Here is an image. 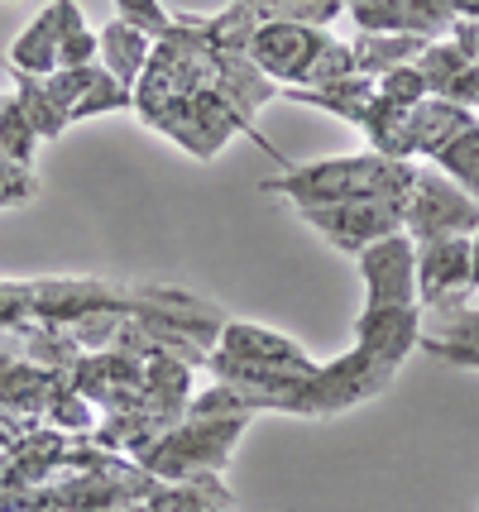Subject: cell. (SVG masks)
<instances>
[{
  "instance_id": "cell-1",
  "label": "cell",
  "mask_w": 479,
  "mask_h": 512,
  "mask_svg": "<svg viewBox=\"0 0 479 512\" xmlns=\"http://www.w3.org/2000/svg\"><path fill=\"white\" fill-rule=\"evenodd\" d=\"M417 168L384 154H355V158H326L307 168H288L264 182L269 197H288L302 206H331V201H408Z\"/></svg>"
},
{
  "instance_id": "cell-2",
  "label": "cell",
  "mask_w": 479,
  "mask_h": 512,
  "mask_svg": "<svg viewBox=\"0 0 479 512\" xmlns=\"http://www.w3.org/2000/svg\"><path fill=\"white\" fill-rule=\"evenodd\" d=\"M250 63L278 82V87H331L355 77V53L350 44H336L326 29L312 24H288V20H259L250 39Z\"/></svg>"
},
{
  "instance_id": "cell-3",
  "label": "cell",
  "mask_w": 479,
  "mask_h": 512,
  "mask_svg": "<svg viewBox=\"0 0 479 512\" xmlns=\"http://www.w3.org/2000/svg\"><path fill=\"white\" fill-rule=\"evenodd\" d=\"M245 422L250 417H187L139 465H144V474H154L159 484H187L197 474H221L235 441H240V431H245Z\"/></svg>"
},
{
  "instance_id": "cell-4",
  "label": "cell",
  "mask_w": 479,
  "mask_h": 512,
  "mask_svg": "<svg viewBox=\"0 0 479 512\" xmlns=\"http://www.w3.org/2000/svg\"><path fill=\"white\" fill-rule=\"evenodd\" d=\"M403 235L412 245H432V240H451V235H479V197L441 178L432 168H417L412 192L403 201Z\"/></svg>"
},
{
  "instance_id": "cell-5",
  "label": "cell",
  "mask_w": 479,
  "mask_h": 512,
  "mask_svg": "<svg viewBox=\"0 0 479 512\" xmlns=\"http://www.w3.org/2000/svg\"><path fill=\"white\" fill-rule=\"evenodd\" d=\"M388 379H393V369L379 364L374 355H365V350L355 345L350 355L331 359V364H321L317 374H312V383H307V417H331V412H345V407H355V402L384 393Z\"/></svg>"
},
{
  "instance_id": "cell-6",
  "label": "cell",
  "mask_w": 479,
  "mask_h": 512,
  "mask_svg": "<svg viewBox=\"0 0 479 512\" xmlns=\"http://www.w3.org/2000/svg\"><path fill=\"white\" fill-rule=\"evenodd\" d=\"M302 221L317 225L336 249L360 254L374 240L403 230V206L398 201H331V206H302Z\"/></svg>"
},
{
  "instance_id": "cell-7",
  "label": "cell",
  "mask_w": 479,
  "mask_h": 512,
  "mask_svg": "<svg viewBox=\"0 0 479 512\" xmlns=\"http://www.w3.org/2000/svg\"><path fill=\"white\" fill-rule=\"evenodd\" d=\"M360 278H365V307H412L417 302V245L408 235H384L360 249Z\"/></svg>"
},
{
  "instance_id": "cell-8",
  "label": "cell",
  "mask_w": 479,
  "mask_h": 512,
  "mask_svg": "<svg viewBox=\"0 0 479 512\" xmlns=\"http://www.w3.org/2000/svg\"><path fill=\"white\" fill-rule=\"evenodd\" d=\"M475 292V240L451 235L417 245V307L432 312L441 302H456Z\"/></svg>"
},
{
  "instance_id": "cell-9",
  "label": "cell",
  "mask_w": 479,
  "mask_h": 512,
  "mask_svg": "<svg viewBox=\"0 0 479 512\" xmlns=\"http://www.w3.org/2000/svg\"><path fill=\"white\" fill-rule=\"evenodd\" d=\"M77 29H87L82 24V10H77V0H53L39 10V20L24 29L15 48H10V67L20 72V77H53L58 72V48L68 34Z\"/></svg>"
},
{
  "instance_id": "cell-10",
  "label": "cell",
  "mask_w": 479,
  "mask_h": 512,
  "mask_svg": "<svg viewBox=\"0 0 479 512\" xmlns=\"http://www.w3.org/2000/svg\"><path fill=\"white\" fill-rule=\"evenodd\" d=\"M427 355L446 359V364H465L479 369V307H470V297L441 302L432 312H422V340Z\"/></svg>"
},
{
  "instance_id": "cell-11",
  "label": "cell",
  "mask_w": 479,
  "mask_h": 512,
  "mask_svg": "<svg viewBox=\"0 0 479 512\" xmlns=\"http://www.w3.org/2000/svg\"><path fill=\"white\" fill-rule=\"evenodd\" d=\"M355 340H360L365 355L398 369L403 355L417 350V340H422V307L417 302L412 307H365L355 321Z\"/></svg>"
},
{
  "instance_id": "cell-12",
  "label": "cell",
  "mask_w": 479,
  "mask_h": 512,
  "mask_svg": "<svg viewBox=\"0 0 479 512\" xmlns=\"http://www.w3.org/2000/svg\"><path fill=\"white\" fill-rule=\"evenodd\" d=\"M101 67L111 72L120 87L135 91V82L144 77V67H149V58H154V39L149 34H139L135 24L125 20H111L106 29H101Z\"/></svg>"
},
{
  "instance_id": "cell-13",
  "label": "cell",
  "mask_w": 479,
  "mask_h": 512,
  "mask_svg": "<svg viewBox=\"0 0 479 512\" xmlns=\"http://www.w3.org/2000/svg\"><path fill=\"white\" fill-rule=\"evenodd\" d=\"M350 53H355L360 77L379 82V77H388V72L417 63V58L427 53V39H417V34H360V39L350 44Z\"/></svg>"
},
{
  "instance_id": "cell-14",
  "label": "cell",
  "mask_w": 479,
  "mask_h": 512,
  "mask_svg": "<svg viewBox=\"0 0 479 512\" xmlns=\"http://www.w3.org/2000/svg\"><path fill=\"white\" fill-rule=\"evenodd\" d=\"M288 101H302V106H317V111H331L341 115V120H365V111L374 106V96H379V82H369V77H345V82H331V87H288L283 91Z\"/></svg>"
},
{
  "instance_id": "cell-15",
  "label": "cell",
  "mask_w": 479,
  "mask_h": 512,
  "mask_svg": "<svg viewBox=\"0 0 479 512\" xmlns=\"http://www.w3.org/2000/svg\"><path fill=\"white\" fill-rule=\"evenodd\" d=\"M432 163L451 182H456V187H465V192H475V197H479V120L465 134H456V139H451V144H446Z\"/></svg>"
},
{
  "instance_id": "cell-16",
  "label": "cell",
  "mask_w": 479,
  "mask_h": 512,
  "mask_svg": "<svg viewBox=\"0 0 479 512\" xmlns=\"http://www.w3.org/2000/svg\"><path fill=\"white\" fill-rule=\"evenodd\" d=\"M259 20H288V24H331L345 10V0H245Z\"/></svg>"
},
{
  "instance_id": "cell-17",
  "label": "cell",
  "mask_w": 479,
  "mask_h": 512,
  "mask_svg": "<svg viewBox=\"0 0 479 512\" xmlns=\"http://www.w3.org/2000/svg\"><path fill=\"white\" fill-rule=\"evenodd\" d=\"M20 111L29 115V125H34V134L44 139V134H63V125H72L68 111L53 101V91H48L44 77H20Z\"/></svg>"
},
{
  "instance_id": "cell-18",
  "label": "cell",
  "mask_w": 479,
  "mask_h": 512,
  "mask_svg": "<svg viewBox=\"0 0 479 512\" xmlns=\"http://www.w3.org/2000/svg\"><path fill=\"white\" fill-rule=\"evenodd\" d=\"M34 125H29V115L20 111V101L15 96H5L0 101V154H10L15 163L29 168V158H34Z\"/></svg>"
},
{
  "instance_id": "cell-19",
  "label": "cell",
  "mask_w": 479,
  "mask_h": 512,
  "mask_svg": "<svg viewBox=\"0 0 479 512\" xmlns=\"http://www.w3.org/2000/svg\"><path fill=\"white\" fill-rule=\"evenodd\" d=\"M115 5H120V20H125V24H135L139 34H149L154 44L173 34V15L163 10L159 0H115Z\"/></svg>"
},
{
  "instance_id": "cell-20",
  "label": "cell",
  "mask_w": 479,
  "mask_h": 512,
  "mask_svg": "<svg viewBox=\"0 0 479 512\" xmlns=\"http://www.w3.org/2000/svg\"><path fill=\"white\" fill-rule=\"evenodd\" d=\"M24 197H34V178L24 173V163L0 154V206L5 201H24Z\"/></svg>"
},
{
  "instance_id": "cell-21",
  "label": "cell",
  "mask_w": 479,
  "mask_h": 512,
  "mask_svg": "<svg viewBox=\"0 0 479 512\" xmlns=\"http://www.w3.org/2000/svg\"><path fill=\"white\" fill-rule=\"evenodd\" d=\"M451 44H456L460 53H470V58L479 63V20H475V15L456 20V29H451Z\"/></svg>"
},
{
  "instance_id": "cell-22",
  "label": "cell",
  "mask_w": 479,
  "mask_h": 512,
  "mask_svg": "<svg viewBox=\"0 0 479 512\" xmlns=\"http://www.w3.org/2000/svg\"><path fill=\"white\" fill-rule=\"evenodd\" d=\"M0 101H5V96H0Z\"/></svg>"
}]
</instances>
